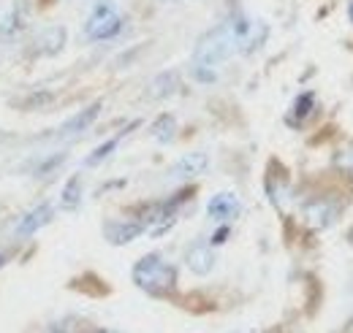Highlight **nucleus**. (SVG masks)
Instances as JSON below:
<instances>
[{
  "instance_id": "22",
  "label": "nucleus",
  "mask_w": 353,
  "mask_h": 333,
  "mask_svg": "<svg viewBox=\"0 0 353 333\" xmlns=\"http://www.w3.org/2000/svg\"><path fill=\"white\" fill-rule=\"evenodd\" d=\"M348 19H351V22H353V0H351V3H348Z\"/></svg>"
},
{
  "instance_id": "19",
  "label": "nucleus",
  "mask_w": 353,
  "mask_h": 333,
  "mask_svg": "<svg viewBox=\"0 0 353 333\" xmlns=\"http://www.w3.org/2000/svg\"><path fill=\"white\" fill-rule=\"evenodd\" d=\"M334 166L340 168V171H345L348 176H353V141L345 147V149H340L337 152V158H334Z\"/></svg>"
},
{
  "instance_id": "20",
  "label": "nucleus",
  "mask_w": 353,
  "mask_h": 333,
  "mask_svg": "<svg viewBox=\"0 0 353 333\" xmlns=\"http://www.w3.org/2000/svg\"><path fill=\"white\" fill-rule=\"evenodd\" d=\"M190 74H193V79H196V82H204V84L218 82L215 68H207V65H193V68H190Z\"/></svg>"
},
{
  "instance_id": "11",
  "label": "nucleus",
  "mask_w": 353,
  "mask_h": 333,
  "mask_svg": "<svg viewBox=\"0 0 353 333\" xmlns=\"http://www.w3.org/2000/svg\"><path fill=\"white\" fill-rule=\"evenodd\" d=\"M101 100H95V103H90L88 109H82L79 114H74L65 125L60 127V136H79V133H85L95 120H98V114H101Z\"/></svg>"
},
{
  "instance_id": "10",
  "label": "nucleus",
  "mask_w": 353,
  "mask_h": 333,
  "mask_svg": "<svg viewBox=\"0 0 353 333\" xmlns=\"http://www.w3.org/2000/svg\"><path fill=\"white\" fill-rule=\"evenodd\" d=\"M334 217H337V206L334 204H329V201H323V198H318V201H310L307 206H305V219H307V225L312 228H329L332 222H334Z\"/></svg>"
},
{
  "instance_id": "9",
  "label": "nucleus",
  "mask_w": 353,
  "mask_h": 333,
  "mask_svg": "<svg viewBox=\"0 0 353 333\" xmlns=\"http://www.w3.org/2000/svg\"><path fill=\"white\" fill-rule=\"evenodd\" d=\"M185 266H188V271H193L196 277H207V274L215 268V252H212V244L199 241V244L188 247V252H185Z\"/></svg>"
},
{
  "instance_id": "16",
  "label": "nucleus",
  "mask_w": 353,
  "mask_h": 333,
  "mask_svg": "<svg viewBox=\"0 0 353 333\" xmlns=\"http://www.w3.org/2000/svg\"><path fill=\"white\" fill-rule=\"evenodd\" d=\"M150 136H152L158 144H172L176 136V120L172 114H161V117L152 122V127H150Z\"/></svg>"
},
{
  "instance_id": "18",
  "label": "nucleus",
  "mask_w": 353,
  "mask_h": 333,
  "mask_svg": "<svg viewBox=\"0 0 353 333\" xmlns=\"http://www.w3.org/2000/svg\"><path fill=\"white\" fill-rule=\"evenodd\" d=\"M54 100V92H49V89H33L25 100H22V106L25 109H30V111H36V109H44Z\"/></svg>"
},
{
  "instance_id": "8",
  "label": "nucleus",
  "mask_w": 353,
  "mask_h": 333,
  "mask_svg": "<svg viewBox=\"0 0 353 333\" xmlns=\"http://www.w3.org/2000/svg\"><path fill=\"white\" fill-rule=\"evenodd\" d=\"M28 28V3H14L0 19V41H17Z\"/></svg>"
},
{
  "instance_id": "14",
  "label": "nucleus",
  "mask_w": 353,
  "mask_h": 333,
  "mask_svg": "<svg viewBox=\"0 0 353 333\" xmlns=\"http://www.w3.org/2000/svg\"><path fill=\"white\" fill-rule=\"evenodd\" d=\"M82 193H85V184H82V176H71L63 187V195H60V208L63 211H77L82 204Z\"/></svg>"
},
{
  "instance_id": "13",
  "label": "nucleus",
  "mask_w": 353,
  "mask_h": 333,
  "mask_svg": "<svg viewBox=\"0 0 353 333\" xmlns=\"http://www.w3.org/2000/svg\"><path fill=\"white\" fill-rule=\"evenodd\" d=\"M176 89H179V76H176L174 71H163V74H158V76L150 82L147 98H150V100H163V98L174 95Z\"/></svg>"
},
{
  "instance_id": "7",
  "label": "nucleus",
  "mask_w": 353,
  "mask_h": 333,
  "mask_svg": "<svg viewBox=\"0 0 353 333\" xmlns=\"http://www.w3.org/2000/svg\"><path fill=\"white\" fill-rule=\"evenodd\" d=\"M207 168H210V155H204V152H188V155H182L174 166L169 168V176L176 179V182H190V179L201 176Z\"/></svg>"
},
{
  "instance_id": "17",
  "label": "nucleus",
  "mask_w": 353,
  "mask_h": 333,
  "mask_svg": "<svg viewBox=\"0 0 353 333\" xmlns=\"http://www.w3.org/2000/svg\"><path fill=\"white\" fill-rule=\"evenodd\" d=\"M312 109H315V92L307 89V92H302L296 100H294V120H299V122H305L310 114H312Z\"/></svg>"
},
{
  "instance_id": "2",
  "label": "nucleus",
  "mask_w": 353,
  "mask_h": 333,
  "mask_svg": "<svg viewBox=\"0 0 353 333\" xmlns=\"http://www.w3.org/2000/svg\"><path fill=\"white\" fill-rule=\"evenodd\" d=\"M234 52H239L236 39H234V33H231V25L223 22V25L212 28L210 33H204V36L199 39L196 49H193V65L215 68V65L225 63Z\"/></svg>"
},
{
  "instance_id": "4",
  "label": "nucleus",
  "mask_w": 353,
  "mask_h": 333,
  "mask_svg": "<svg viewBox=\"0 0 353 333\" xmlns=\"http://www.w3.org/2000/svg\"><path fill=\"white\" fill-rule=\"evenodd\" d=\"M144 230H147V228H144L141 219H109V222L103 225V236H106V241L114 244V247L131 244V241H136Z\"/></svg>"
},
{
  "instance_id": "21",
  "label": "nucleus",
  "mask_w": 353,
  "mask_h": 333,
  "mask_svg": "<svg viewBox=\"0 0 353 333\" xmlns=\"http://www.w3.org/2000/svg\"><path fill=\"white\" fill-rule=\"evenodd\" d=\"M225 239H228V225H221V228H218V233L212 236V241H210V244H212V247H218V244H225Z\"/></svg>"
},
{
  "instance_id": "3",
  "label": "nucleus",
  "mask_w": 353,
  "mask_h": 333,
  "mask_svg": "<svg viewBox=\"0 0 353 333\" xmlns=\"http://www.w3.org/2000/svg\"><path fill=\"white\" fill-rule=\"evenodd\" d=\"M123 30V14L117 11L114 0H95L85 22V36L90 41H109Z\"/></svg>"
},
{
  "instance_id": "12",
  "label": "nucleus",
  "mask_w": 353,
  "mask_h": 333,
  "mask_svg": "<svg viewBox=\"0 0 353 333\" xmlns=\"http://www.w3.org/2000/svg\"><path fill=\"white\" fill-rule=\"evenodd\" d=\"M65 39H68L65 28H63V25H52V28L41 30V36L36 39V49H39L41 54H57V52H63Z\"/></svg>"
},
{
  "instance_id": "5",
  "label": "nucleus",
  "mask_w": 353,
  "mask_h": 333,
  "mask_svg": "<svg viewBox=\"0 0 353 333\" xmlns=\"http://www.w3.org/2000/svg\"><path fill=\"white\" fill-rule=\"evenodd\" d=\"M54 219V206L52 204H39L30 211L22 214V219L17 222V236L19 239H28V236H36L41 228H46L49 222Z\"/></svg>"
},
{
  "instance_id": "15",
  "label": "nucleus",
  "mask_w": 353,
  "mask_h": 333,
  "mask_svg": "<svg viewBox=\"0 0 353 333\" xmlns=\"http://www.w3.org/2000/svg\"><path fill=\"white\" fill-rule=\"evenodd\" d=\"M133 127H136V122H133V125L128 127V130H133ZM128 130H123L120 136H114V138H109V141H103L101 147H95V149L90 152V158H88V160H85V166H88V168H95V166H101L103 160H109V155H112V152H114V149L120 147V141H123V138L128 136Z\"/></svg>"
},
{
  "instance_id": "6",
  "label": "nucleus",
  "mask_w": 353,
  "mask_h": 333,
  "mask_svg": "<svg viewBox=\"0 0 353 333\" xmlns=\"http://www.w3.org/2000/svg\"><path fill=\"white\" fill-rule=\"evenodd\" d=\"M239 211H242V204H239L236 193H218V195H212L210 204H207L210 219H215L218 225L234 222V219L239 217Z\"/></svg>"
},
{
  "instance_id": "23",
  "label": "nucleus",
  "mask_w": 353,
  "mask_h": 333,
  "mask_svg": "<svg viewBox=\"0 0 353 333\" xmlns=\"http://www.w3.org/2000/svg\"><path fill=\"white\" fill-rule=\"evenodd\" d=\"M3 263H6V257H3V255H0V266H3Z\"/></svg>"
},
{
  "instance_id": "1",
  "label": "nucleus",
  "mask_w": 353,
  "mask_h": 333,
  "mask_svg": "<svg viewBox=\"0 0 353 333\" xmlns=\"http://www.w3.org/2000/svg\"><path fill=\"white\" fill-rule=\"evenodd\" d=\"M133 285L139 290L150 292V295H166L176 288V271L172 263H166L161 255H144L141 260H136L131 271Z\"/></svg>"
}]
</instances>
